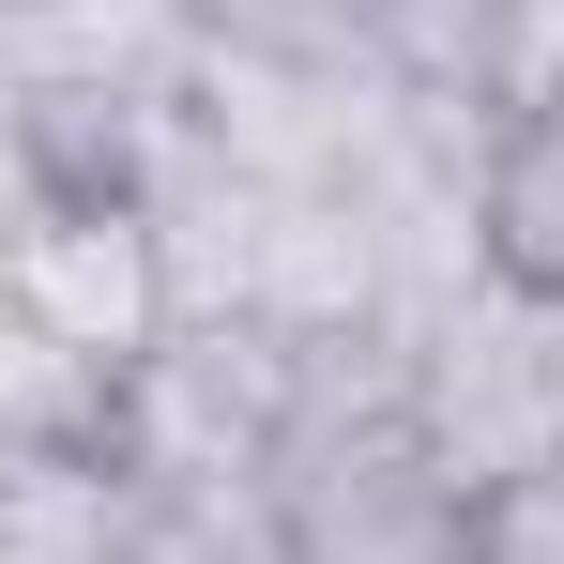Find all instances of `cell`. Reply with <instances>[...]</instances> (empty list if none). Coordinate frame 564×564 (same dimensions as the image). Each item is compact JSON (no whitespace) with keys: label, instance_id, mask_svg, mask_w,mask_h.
I'll return each instance as SVG.
<instances>
[{"label":"cell","instance_id":"1","mask_svg":"<svg viewBox=\"0 0 564 564\" xmlns=\"http://www.w3.org/2000/svg\"><path fill=\"white\" fill-rule=\"evenodd\" d=\"M412 443L458 473V488H503V473H550L564 458V336L550 305L519 290H443L412 321Z\"/></svg>","mask_w":564,"mask_h":564},{"label":"cell","instance_id":"2","mask_svg":"<svg viewBox=\"0 0 564 564\" xmlns=\"http://www.w3.org/2000/svg\"><path fill=\"white\" fill-rule=\"evenodd\" d=\"M0 290H15V321L46 351H77L93 381L153 367L184 336V290H169V245H153L138 198H31L0 229Z\"/></svg>","mask_w":564,"mask_h":564},{"label":"cell","instance_id":"3","mask_svg":"<svg viewBox=\"0 0 564 564\" xmlns=\"http://www.w3.org/2000/svg\"><path fill=\"white\" fill-rule=\"evenodd\" d=\"M473 275L519 290V305H564V107L503 122L488 198H473Z\"/></svg>","mask_w":564,"mask_h":564},{"label":"cell","instance_id":"4","mask_svg":"<svg viewBox=\"0 0 564 564\" xmlns=\"http://www.w3.org/2000/svg\"><path fill=\"white\" fill-rule=\"evenodd\" d=\"M198 46L229 62H290V77H351V93H397V46H381V0H184Z\"/></svg>","mask_w":564,"mask_h":564},{"label":"cell","instance_id":"5","mask_svg":"<svg viewBox=\"0 0 564 564\" xmlns=\"http://www.w3.org/2000/svg\"><path fill=\"white\" fill-rule=\"evenodd\" d=\"M473 564H564V473L473 488Z\"/></svg>","mask_w":564,"mask_h":564},{"label":"cell","instance_id":"6","mask_svg":"<svg viewBox=\"0 0 564 564\" xmlns=\"http://www.w3.org/2000/svg\"><path fill=\"white\" fill-rule=\"evenodd\" d=\"M550 473H564V458H550Z\"/></svg>","mask_w":564,"mask_h":564}]
</instances>
